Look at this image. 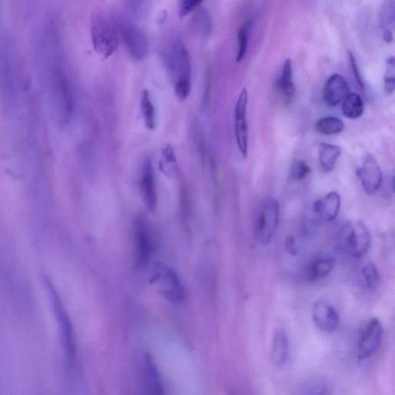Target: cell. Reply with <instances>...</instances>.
I'll return each instance as SVG.
<instances>
[{
    "label": "cell",
    "instance_id": "cell-7",
    "mask_svg": "<svg viewBox=\"0 0 395 395\" xmlns=\"http://www.w3.org/2000/svg\"><path fill=\"white\" fill-rule=\"evenodd\" d=\"M248 91L243 89L237 99L234 109V133L237 148L244 159L249 150V130L247 124Z\"/></svg>",
    "mask_w": 395,
    "mask_h": 395
},
{
    "label": "cell",
    "instance_id": "cell-8",
    "mask_svg": "<svg viewBox=\"0 0 395 395\" xmlns=\"http://www.w3.org/2000/svg\"><path fill=\"white\" fill-rule=\"evenodd\" d=\"M383 335L384 329L379 319L372 318L368 321L358 338V359L365 361L376 353L381 346Z\"/></svg>",
    "mask_w": 395,
    "mask_h": 395
},
{
    "label": "cell",
    "instance_id": "cell-32",
    "mask_svg": "<svg viewBox=\"0 0 395 395\" xmlns=\"http://www.w3.org/2000/svg\"><path fill=\"white\" fill-rule=\"evenodd\" d=\"M384 40L386 43H390L393 40V33L391 30H386L384 31Z\"/></svg>",
    "mask_w": 395,
    "mask_h": 395
},
{
    "label": "cell",
    "instance_id": "cell-13",
    "mask_svg": "<svg viewBox=\"0 0 395 395\" xmlns=\"http://www.w3.org/2000/svg\"><path fill=\"white\" fill-rule=\"evenodd\" d=\"M350 94V87L343 76L333 74L323 89V99L330 107L338 106Z\"/></svg>",
    "mask_w": 395,
    "mask_h": 395
},
{
    "label": "cell",
    "instance_id": "cell-24",
    "mask_svg": "<svg viewBox=\"0 0 395 395\" xmlns=\"http://www.w3.org/2000/svg\"><path fill=\"white\" fill-rule=\"evenodd\" d=\"M252 23L250 20L245 21L240 25L237 40H238V49H237L236 61L240 63L247 55L248 43L250 35Z\"/></svg>",
    "mask_w": 395,
    "mask_h": 395
},
{
    "label": "cell",
    "instance_id": "cell-1",
    "mask_svg": "<svg viewBox=\"0 0 395 395\" xmlns=\"http://www.w3.org/2000/svg\"><path fill=\"white\" fill-rule=\"evenodd\" d=\"M160 52L175 94L180 101L187 100L191 92V66L188 50L181 35L173 33L167 37Z\"/></svg>",
    "mask_w": 395,
    "mask_h": 395
},
{
    "label": "cell",
    "instance_id": "cell-17",
    "mask_svg": "<svg viewBox=\"0 0 395 395\" xmlns=\"http://www.w3.org/2000/svg\"><path fill=\"white\" fill-rule=\"evenodd\" d=\"M144 377L147 390L154 394H162L163 386L159 371L150 355L144 358Z\"/></svg>",
    "mask_w": 395,
    "mask_h": 395
},
{
    "label": "cell",
    "instance_id": "cell-21",
    "mask_svg": "<svg viewBox=\"0 0 395 395\" xmlns=\"http://www.w3.org/2000/svg\"><path fill=\"white\" fill-rule=\"evenodd\" d=\"M365 111V104L361 96L355 93H350L342 101V112L344 116L355 120L362 117Z\"/></svg>",
    "mask_w": 395,
    "mask_h": 395
},
{
    "label": "cell",
    "instance_id": "cell-31",
    "mask_svg": "<svg viewBox=\"0 0 395 395\" xmlns=\"http://www.w3.org/2000/svg\"><path fill=\"white\" fill-rule=\"evenodd\" d=\"M126 1L128 4L130 10L135 13H138L143 4V0H126Z\"/></svg>",
    "mask_w": 395,
    "mask_h": 395
},
{
    "label": "cell",
    "instance_id": "cell-20",
    "mask_svg": "<svg viewBox=\"0 0 395 395\" xmlns=\"http://www.w3.org/2000/svg\"><path fill=\"white\" fill-rule=\"evenodd\" d=\"M160 168L166 177L173 179L177 177L179 173L177 155H175L173 147L167 145L163 147L160 161Z\"/></svg>",
    "mask_w": 395,
    "mask_h": 395
},
{
    "label": "cell",
    "instance_id": "cell-25",
    "mask_svg": "<svg viewBox=\"0 0 395 395\" xmlns=\"http://www.w3.org/2000/svg\"><path fill=\"white\" fill-rule=\"evenodd\" d=\"M362 277L365 288L373 291L379 286L381 275L379 269L372 262H368L362 269Z\"/></svg>",
    "mask_w": 395,
    "mask_h": 395
},
{
    "label": "cell",
    "instance_id": "cell-29",
    "mask_svg": "<svg viewBox=\"0 0 395 395\" xmlns=\"http://www.w3.org/2000/svg\"><path fill=\"white\" fill-rule=\"evenodd\" d=\"M286 251L291 256H296L298 254V249L296 245L294 237L291 235L288 236L285 242Z\"/></svg>",
    "mask_w": 395,
    "mask_h": 395
},
{
    "label": "cell",
    "instance_id": "cell-16",
    "mask_svg": "<svg viewBox=\"0 0 395 395\" xmlns=\"http://www.w3.org/2000/svg\"><path fill=\"white\" fill-rule=\"evenodd\" d=\"M289 354V339L284 330H278L275 333L273 344H272L271 358L274 365L278 367L284 366Z\"/></svg>",
    "mask_w": 395,
    "mask_h": 395
},
{
    "label": "cell",
    "instance_id": "cell-11",
    "mask_svg": "<svg viewBox=\"0 0 395 395\" xmlns=\"http://www.w3.org/2000/svg\"><path fill=\"white\" fill-rule=\"evenodd\" d=\"M312 317L316 326L324 332L333 333L339 327L338 313L335 307L326 302L314 303L312 307Z\"/></svg>",
    "mask_w": 395,
    "mask_h": 395
},
{
    "label": "cell",
    "instance_id": "cell-27",
    "mask_svg": "<svg viewBox=\"0 0 395 395\" xmlns=\"http://www.w3.org/2000/svg\"><path fill=\"white\" fill-rule=\"evenodd\" d=\"M311 172V169L308 165L303 160H297L293 162L289 175L294 181H301L307 177V175Z\"/></svg>",
    "mask_w": 395,
    "mask_h": 395
},
{
    "label": "cell",
    "instance_id": "cell-30",
    "mask_svg": "<svg viewBox=\"0 0 395 395\" xmlns=\"http://www.w3.org/2000/svg\"><path fill=\"white\" fill-rule=\"evenodd\" d=\"M349 57H350L351 67H352V69L354 70L355 75L356 76L357 82L359 83L360 85L363 87V82H362V77H361V76H360V74H359V72H358V68H357V66L356 60H355L353 55L350 54V52L349 54Z\"/></svg>",
    "mask_w": 395,
    "mask_h": 395
},
{
    "label": "cell",
    "instance_id": "cell-2",
    "mask_svg": "<svg viewBox=\"0 0 395 395\" xmlns=\"http://www.w3.org/2000/svg\"><path fill=\"white\" fill-rule=\"evenodd\" d=\"M91 36L94 50L104 59L111 57L118 49L121 40L112 15H96L91 21Z\"/></svg>",
    "mask_w": 395,
    "mask_h": 395
},
{
    "label": "cell",
    "instance_id": "cell-19",
    "mask_svg": "<svg viewBox=\"0 0 395 395\" xmlns=\"http://www.w3.org/2000/svg\"><path fill=\"white\" fill-rule=\"evenodd\" d=\"M293 76L292 60L289 58L285 61L277 82L278 90L286 101H291L296 92Z\"/></svg>",
    "mask_w": 395,
    "mask_h": 395
},
{
    "label": "cell",
    "instance_id": "cell-4",
    "mask_svg": "<svg viewBox=\"0 0 395 395\" xmlns=\"http://www.w3.org/2000/svg\"><path fill=\"white\" fill-rule=\"evenodd\" d=\"M117 26L121 41L134 59H145L149 52L148 39L144 32L133 22L117 14L112 15Z\"/></svg>",
    "mask_w": 395,
    "mask_h": 395
},
{
    "label": "cell",
    "instance_id": "cell-23",
    "mask_svg": "<svg viewBox=\"0 0 395 395\" xmlns=\"http://www.w3.org/2000/svg\"><path fill=\"white\" fill-rule=\"evenodd\" d=\"M314 127L319 134L333 135L341 133L344 130L345 124L337 117L328 116L319 119Z\"/></svg>",
    "mask_w": 395,
    "mask_h": 395
},
{
    "label": "cell",
    "instance_id": "cell-5",
    "mask_svg": "<svg viewBox=\"0 0 395 395\" xmlns=\"http://www.w3.org/2000/svg\"><path fill=\"white\" fill-rule=\"evenodd\" d=\"M279 206L278 201L269 196L262 201L255 226V235L258 243L268 245L274 239L279 225Z\"/></svg>",
    "mask_w": 395,
    "mask_h": 395
},
{
    "label": "cell",
    "instance_id": "cell-12",
    "mask_svg": "<svg viewBox=\"0 0 395 395\" xmlns=\"http://www.w3.org/2000/svg\"><path fill=\"white\" fill-rule=\"evenodd\" d=\"M140 187L145 205L150 212H155L157 206V193L153 165L149 159L143 165Z\"/></svg>",
    "mask_w": 395,
    "mask_h": 395
},
{
    "label": "cell",
    "instance_id": "cell-10",
    "mask_svg": "<svg viewBox=\"0 0 395 395\" xmlns=\"http://www.w3.org/2000/svg\"><path fill=\"white\" fill-rule=\"evenodd\" d=\"M357 175L367 195H373L380 189L382 183V171L375 157L367 154L357 169Z\"/></svg>",
    "mask_w": 395,
    "mask_h": 395
},
{
    "label": "cell",
    "instance_id": "cell-28",
    "mask_svg": "<svg viewBox=\"0 0 395 395\" xmlns=\"http://www.w3.org/2000/svg\"><path fill=\"white\" fill-rule=\"evenodd\" d=\"M204 0H179V16L181 20L185 19L189 15L197 10Z\"/></svg>",
    "mask_w": 395,
    "mask_h": 395
},
{
    "label": "cell",
    "instance_id": "cell-3",
    "mask_svg": "<svg viewBox=\"0 0 395 395\" xmlns=\"http://www.w3.org/2000/svg\"><path fill=\"white\" fill-rule=\"evenodd\" d=\"M340 248L355 258H361L369 251L372 234L362 221L343 225L338 233Z\"/></svg>",
    "mask_w": 395,
    "mask_h": 395
},
{
    "label": "cell",
    "instance_id": "cell-22",
    "mask_svg": "<svg viewBox=\"0 0 395 395\" xmlns=\"http://www.w3.org/2000/svg\"><path fill=\"white\" fill-rule=\"evenodd\" d=\"M140 111H142L145 127L148 130H153L156 127V112L151 94L148 90H144L143 92Z\"/></svg>",
    "mask_w": 395,
    "mask_h": 395
},
{
    "label": "cell",
    "instance_id": "cell-26",
    "mask_svg": "<svg viewBox=\"0 0 395 395\" xmlns=\"http://www.w3.org/2000/svg\"><path fill=\"white\" fill-rule=\"evenodd\" d=\"M395 89V61L393 56L386 61V72L384 75V91L391 95Z\"/></svg>",
    "mask_w": 395,
    "mask_h": 395
},
{
    "label": "cell",
    "instance_id": "cell-9",
    "mask_svg": "<svg viewBox=\"0 0 395 395\" xmlns=\"http://www.w3.org/2000/svg\"><path fill=\"white\" fill-rule=\"evenodd\" d=\"M136 245V263L138 267H145L150 260L154 250L152 228L146 218L138 216L134 223Z\"/></svg>",
    "mask_w": 395,
    "mask_h": 395
},
{
    "label": "cell",
    "instance_id": "cell-14",
    "mask_svg": "<svg viewBox=\"0 0 395 395\" xmlns=\"http://www.w3.org/2000/svg\"><path fill=\"white\" fill-rule=\"evenodd\" d=\"M341 205L340 196L336 191H331L313 205L314 212L326 222H333L340 212Z\"/></svg>",
    "mask_w": 395,
    "mask_h": 395
},
{
    "label": "cell",
    "instance_id": "cell-6",
    "mask_svg": "<svg viewBox=\"0 0 395 395\" xmlns=\"http://www.w3.org/2000/svg\"><path fill=\"white\" fill-rule=\"evenodd\" d=\"M153 282L159 286L160 294L166 300L179 304L185 299L186 291L178 274L165 263H155Z\"/></svg>",
    "mask_w": 395,
    "mask_h": 395
},
{
    "label": "cell",
    "instance_id": "cell-15",
    "mask_svg": "<svg viewBox=\"0 0 395 395\" xmlns=\"http://www.w3.org/2000/svg\"><path fill=\"white\" fill-rule=\"evenodd\" d=\"M336 266V260L330 256L316 258L307 267L306 277L310 282H316L327 277Z\"/></svg>",
    "mask_w": 395,
    "mask_h": 395
},
{
    "label": "cell",
    "instance_id": "cell-18",
    "mask_svg": "<svg viewBox=\"0 0 395 395\" xmlns=\"http://www.w3.org/2000/svg\"><path fill=\"white\" fill-rule=\"evenodd\" d=\"M341 153L340 147L328 143H321L318 148L321 169L326 173H329L335 169Z\"/></svg>",
    "mask_w": 395,
    "mask_h": 395
}]
</instances>
